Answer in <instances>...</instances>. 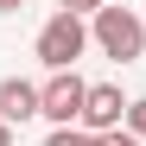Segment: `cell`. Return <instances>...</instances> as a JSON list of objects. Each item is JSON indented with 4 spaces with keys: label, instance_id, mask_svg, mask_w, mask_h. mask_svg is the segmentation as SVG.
<instances>
[{
    "label": "cell",
    "instance_id": "obj_1",
    "mask_svg": "<svg viewBox=\"0 0 146 146\" xmlns=\"http://www.w3.org/2000/svg\"><path fill=\"white\" fill-rule=\"evenodd\" d=\"M89 44L102 57H114V64H140L146 57V19L133 7H121V0H108V7L89 19Z\"/></svg>",
    "mask_w": 146,
    "mask_h": 146
},
{
    "label": "cell",
    "instance_id": "obj_2",
    "mask_svg": "<svg viewBox=\"0 0 146 146\" xmlns=\"http://www.w3.org/2000/svg\"><path fill=\"white\" fill-rule=\"evenodd\" d=\"M32 51H38V64L51 70V76H57V70H76V57L89 51V19H76V13L57 7V13L38 26V44H32Z\"/></svg>",
    "mask_w": 146,
    "mask_h": 146
},
{
    "label": "cell",
    "instance_id": "obj_3",
    "mask_svg": "<svg viewBox=\"0 0 146 146\" xmlns=\"http://www.w3.org/2000/svg\"><path fill=\"white\" fill-rule=\"evenodd\" d=\"M83 102H89V83L76 70H57V76L38 83V114L51 127H83Z\"/></svg>",
    "mask_w": 146,
    "mask_h": 146
},
{
    "label": "cell",
    "instance_id": "obj_4",
    "mask_svg": "<svg viewBox=\"0 0 146 146\" xmlns=\"http://www.w3.org/2000/svg\"><path fill=\"white\" fill-rule=\"evenodd\" d=\"M127 95H121L114 83H89V102H83V133H95V140H102V133H121V127H127Z\"/></svg>",
    "mask_w": 146,
    "mask_h": 146
},
{
    "label": "cell",
    "instance_id": "obj_5",
    "mask_svg": "<svg viewBox=\"0 0 146 146\" xmlns=\"http://www.w3.org/2000/svg\"><path fill=\"white\" fill-rule=\"evenodd\" d=\"M0 121H7V127L38 121V83H26V76H0Z\"/></svg>",
    "mask_w": 146,
    "mask_h": 146
},
{
    "label": "cell",
    "instance_id": "obj_6",
    "mask_svg": "<svg viewBox=\"0 0 146 146\" xmlns=\"http://www.w3.org/2000/svg\"><path fill=\"white\" fill-rule=\"evenodd\" d=\"M44 146H102V140L83 133V127H51V133H44Z\"/></svg>",
    "mask_w": 146,
    "mask_h": 146
},
{
    "label": "cell",
    "instance_id": "obj_7",
    "mask_svg": "<svg viewBox=\"0 0 146 146\" xmlns=\"http://www.w3.org/2000/svg\"><path fill=\"white\" fill-rule=\"evenodd\" d=\"M127 133H133V140H140V146H146V95H140V102H133V108H127Z\"/></svg>",
    "mask_w": 146,
    "mask_h": 146
},
{
    "label": "cell",
    "instance_id": "obj_8",
    "mask_svg": "<svg viewBox=\"0 0 146 146\" xmlns=\"http://www.w3.org/2000/svg\"><path fill=\"white\" fill-rule=\"evenodd\" d=\"M102 7H108V0H64V13H76V19H95Z\"/></svg>",
    "mask_w": 146,
    "mask_h": 146
},
{
    "label": "cell",
    "instance_id": "obj_9",
    "mask_svg": "<svg viewBox=\"0 0 146 146\" xmlns=\"http://www.w3.org/2000/svg\"><path fill=\"white\" fill-rule=\"evenodd\" d=\"M102 146H140V140H133L127 127H121V133H102Z\"/></svg>",
    "mask_w": 146,
    "mask_h": 146
},
{
    "label": "cell",
    "instance_id": "obj_10",
    "mask_svg": "<svg viewBox=\"0 0 146 146\" xmlns=\"http://www.w3.org/2000/svg\"><path fill=\"white\" fill-rule=\"evenodd\" d=\"M19 7H26V0H0V13H19Z\"/></svg>",
    "mask_w": 146,
    "mask_h": 146
},
{
    "label": "cell",
    "instance_id": "obj_11",
    "mask_svg": "<svg viewBox=\"0 0 146 146\" xmlns=\"http://www.w3.org/2000/svg\"><path fill=\"white\" fill-rule=\"evenodd\" d=\"M0 146H13V127H7V121H0Z\"/></svg>",
    "mask_w": 146,
    "mask_h": 146
},
{
    "label": "cell",
    "instance_id": "obj_12",
    "mask_svg": "<svg viewBox=\"0 0 146 146\" xmlns=\"http://www.w3.org/2000/svg\"><path fill=\"white\" fill-rule=\"evenodd\" d=\"M140 19H146V13H140Z\"/></svg>",
    "mask_w": 146,
    "mask_h": 146
}]
</instances>
